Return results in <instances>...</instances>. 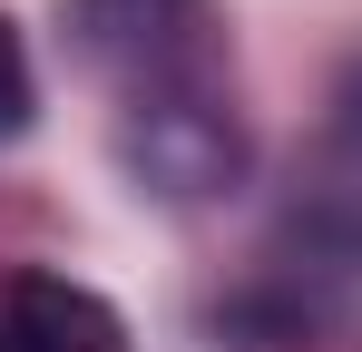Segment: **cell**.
Returning a JSON list of instances; mask_svg holds the SVG:
<instances>
[{
  "instance_id": "cell-2",
  "label": "cell",
  "mask_w": 362,
  "mask_h": 352,
  "mask_svg": "<svg viewBox=\"0 0 362 352\" xmlns=\"http://www.w3.org/2000/svg\"><path fill=\"white\" fill-rule=\"evenodd\" d=\"M118 157L147 196L196 206V196H226L245 176V127L226 108V88L206 98H157V108H118Z\"/></svg>"
},
{
  "instance_id": "cell-1",
  "label": "cell",
  "mask_w": 362,
  "mask_h": 352,
  "mask_svg": "<svg viewBox=\"0 0 362 352\" xmlns=\"http://www.w3.org/2000/svg\"><path fill=\"white\" fill-rule=\"evenodd\" d=\"M59 20L69 49L118 88V108L226 88V30L206 0H59Z\"/></svg>"
},
{
  "instance_id": "cell-4",
  "label": "cell",
  "mask_w": 362,
  "mask_h": 352,
  "mask_svg": "<svg viewBox=\"0 0 362 352\" xmlns=\"http://www.w3.org/2000/svg\"><path fill=\"white\" fill-rule=\"evenodd\" d=\"M20 127H30V49L0 20V137H20Z\"/></svg>"
},
{
  "instance_id": "cell-3",
  "label": "cell",
  "mask_w": 362,
  "mask_h": 352,
  "mask_svg": "<svg viewBox=\"0 0 362 352\" xmlns=\"http://www.w3.org/2000/svg\"><path fill=\"white\" fill-rule=\"evenodd\" d=\"M0 352H127V333L88 284L20 264L0 274Z\"/></svg>"
}]
</instances>
